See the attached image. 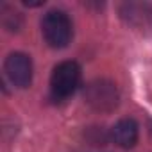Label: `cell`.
Here are the masks:
<instances>
[{
	"label": "cell",
	"instance_id": "6da1fadb",
	"mask_svg": "<svg viewBox=\"0 0 152 152\" xmlns=\"http://www.w3.org/2000/svg\"><path fill=\"white\" fill-rule=\"evenodd\" d=\"M84 102L99 113H109L116 109L120 102V93L115 83L106 81V79H97L86 84Z\"/></svg>",
	"mask_w": 152,
	"mask_h": 152
},
{
	"label": "cell",
	"instance_id": "8992f818",
	"mask_svg": "<svg viewBox=\"0 0 152 152\" xmlns=\"http://www.w3.org/2000/svg\"><path fill=\"white\" fill-rule=\"evenodd\" d=\"M2 23L7 31H18L20 29V23H22V16L20 13L9 9L7 6L2 7Z\"/></svg>",
	"mask_w": 152,
	"mask_h": 152
},
{
	"label": "cell",
	"instance_id": "277c9868",
	"mask_svg": "<svg viewBox=\"0 0 152 152\" xmlns=\"http://www.w3.org/2000/svg\"><path fill=\"white\" fill-rule=\"evenodd\" d=\"M4 73L16 88H29L32 83V61L23 52H13L6 57Z\"/></svg>",
	"mask_w": 152,
	"mask_h": 152
},
{
	"label": "cell",
	"instance_id": "5b68a950",
	"mask_svg": "<svg viewBox=\"0 0 152 152\" xmlns=\"http://www.w3.org/2000/svg\"><path fill=\"white\" fill-rule=\"evenodd\" d=\"M109 138L115 145L122 148H131L138 141V124L132 118H122L109 131Z\"/></svg>",
	"mask_w": 152,
	"mask_h": 152
},
{
	"label": "cell",
	"instance_id": "3957f363",
	"mask_svg": "<svg viewBox=\"0 0 152 152\" xmlns=\"http://www.w3.org/2000/svg\"><path fill=\"white\" fill-rule=\"evenodd\" d=\"M79 84H81V66L75 61H63L52 70L50 91L54 99L61 100L70 97Z\"/></svg>",
	"mask_w": 152,
	"mask_h": 152
},
{
	"label": "cell",
	"instance_id": "7a4b0ae2",
	"mask_svg": "<svg viewBox=\"0 0 152 152\" xmlns=\"http://www.w3.org/2000/svg\"><path fill=\"white\" fill-rule=\"evenodd\" d=\"M41 34L48 47L64 48L72 39V22L64 11H48L41 20Z\"/></svg>",
	"mask_w": 152,
	"mask_h": 152
}]
</instances>
